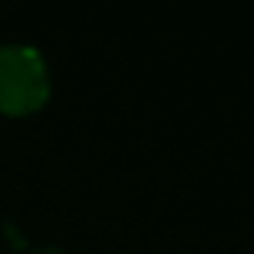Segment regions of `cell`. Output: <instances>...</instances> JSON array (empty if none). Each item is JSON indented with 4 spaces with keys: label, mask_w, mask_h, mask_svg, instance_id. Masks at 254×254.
<instances>
[{
    "label": "cell",
    "mask_w": 254,
    "mask_h": 254,
    "mask_svg": "<svg viewBox=\"0 0 254 254\" xmlns=\"http://www.w3.org/2000/svg\"><path fill=\"white\" fill-rule=\"evenodd\" d=\"M49 64L36 45H0V110L29 113L49 97Z\"/></svg>",
    "instance_id": "cell-1"
}]
</instances>
